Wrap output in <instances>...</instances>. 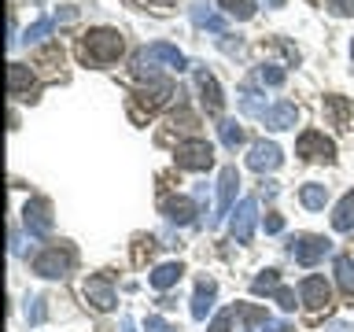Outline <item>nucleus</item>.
Segmentation results:
<instances>
[{
  "mask_svg": "<svg viewBox=\"0 0 354 332\" xmlns=\"http://www.w3.org/2000/svg\"><path fill=\"white\" fill-rule=\"evenodd\" d=\"M240 111H243V115H251V118H266L270 104H266V96L254 85H243L240 89Z\"/></svg>",
  "mask_w": 354,
  "mask_h": 332,
  "instance_id": "nucleus-20",
  "label": "nucleus"
},
{
  "mask_svg": "<svg viewBox=\"0 0 354 332\" xmlns=\"http://www.w3.org/2000/svg\"><path fill=\"white\" fill-rule=\"evenodd\" d=\"M328 251H332V240H325V237H295L288 243V255H292L299 266H314L317 259H325Z\"/></svg>",
  "mask_w": 354,
  "mask_h": 332,
  "instance_id": "nucleus-9",
  "label": "nucleus"
},
{
  "mask_svg": "<svg viewBox=\"0 0 354 332\" xmlns=\"http://www.w3.org/2000/svg\"><path fill=\"white\" fill-rule=\"evenodd\" d=\"M236 188H240L236 166H225V170H221V177H218V210H214V214H210V221H207L210 229H214L225 214H232V199H236Z\"/></svg>",
  "mask_w": 354,
  "mask_h": 332,
  "instance_id": "nucleus-8",
  "label": "nucleus"
},
{
  "mask_svg": "<svg viewBox=\"0 0 354 332\" xmlns=\"http://www.w3.org/2000/svg\"><path fill=\"white\" fill-rule=\"evenodd\" d=\"M254 225H259V199L248 196V199H240V207H236V210H232L229 232H232V240H236V243H251Z\"/></svg>",
  "mask_w": 354,
  "mask_h": 332,
  "instance_id": "nucleus-6",
  "label": "nucleus"
},
{
  "mask_svg": "<svg viewBox=\"0 0 354 332\" xmlns=\"http://www.w3.org/2000/svg\"><path fill=\"white\" fill-rule=\"evenodd\" d=\"M229 325H232V314H218L214 321H210L207 332H229Z\"/></svg>",
  "mask_w": 354,
  "mask_h": 332,
  "instance_id": "nucleus-36",
  "label": "nucleus"
},
{
  "mask_svg": "<svg viewBox=\"0 0 354 332\" xmlns=\"http://www.w3.org/2000/svg\"><path fill=\"white\" fill-rule=\"evenodd\" d=\"M44 303H48L44 295L26 299V321H30V325H41V321H44Z\"/></svg>",
  "mask_w": 354,
  "mask_h": 332,
  "instance_id": "nucleus-30",
  "label": "nucleus"
},
{
  "mask_svg": "<svg viewBox=\"0 0 354 332\" xmlns=\"http://www.w3.org/2000/svg\"><path fill=\"white\" fill-rule=\"evenodd\" d=\"M295 155H303V159H310V163H332L336 159V144H332L325 133L306 129L303 137L295 140Z\"/></svg>",
  "mask_w": 354,
  "mask_h": 332,
  "instance_id": "nucleus-7",
  "label": "nucleus"
},
{
  "mask_svg": "<svg viewBox=\"0 0 354 332\" xmlns=\"http://www.w3.org/2000/svg\"><path fill=\"white\" fill-rule=\"evenodd\" d=\"M144 332H177V325H170V321L159 317V314H148L144 317Z\"/></svg>",
  "mask_w": 354,
  "mask_h": 332,
  "instance_id": "nucleus-32",
  "label": "nucleus"
},
{
  "mask_svg": "<svg viewBox=\"0 0 354 332\" xmlns=\"http://www.w3.org/2000/svg\"><path fill=\"white\" fill-rule=\"evenodd\" d=\"M332 15H354V0H325Z\"/></svg>",
  "mask_w": 354,
  "mask_h": 332,
  "instance_id": "nucleus-34",
  "label": "nucleus"
},
{
  "mask_svg": "<svg viewBox=\"0 0 354 332\" xmlns=\"http://www.w3.org/2000/svg\"><path fill=\"white\" fill-rule=\"evenodd\" d=\"M221 11H225L229 19H236V22H248L254 19V0H218Z\"/></svg>",
  "mask_w": 354,
  "mask_h": 332,
  "instance_id": "nucleus-26",
  "label": "nucleus"
},
{
  "mask_svg": "<svg viewBox=\"0 0 354 332\" xmlns=\"http://www.w3.org/2000/svg\"><path fill=\"white\" fill-rule=\"evenodd\" d=\"M162 214H166V221H174V225H192V221H196V203H192V199H185V196L166 199Z\"/></svg>",
  "mask_w": 354,
  "mask_h": 332,
  "instance_id": "nucleus-15",
  "label": "nucleus"
},
{
  "mask_svg": "<svg viewBox=\"0 0 354 332\" xmlns=\"http://www.w3.org/2000/svg\"><path fill=\"white\" fill-rule=\"evenodd\" d=\"M273 299H277V306H281V310H295V299H299V295L292 292V288H284V284H281Z\"/></svg>",
  "mask_w": 354,
  "mask_h": 332,
  "instance_id": "nucleus-33",
  "label": "nucleus"
},
{
  "mask_svg": "<svg viewBox=\"0 0 354 332\" xmlns=\"http://www.w3.org/2000/svg\"><path fill=\"white\" fill-rule=\"evenodd\" d=\"M218 48H221V52H229V55H236V52H243V41H240V37H236V41H229V33H221Z\"/></svg>",
  "mask_w": 354,
  "mask_h": 332,
  "instance_id": "nucleus-35",
  "label": "nucleus"
},
{
  "mask_svg": "<svg viewBox=\"0 0 354 332\" xmlns=\"http://www.w3.org/2000/svg\"><path fill=\"white\" fill-rule=\"evenodd\" d=\"M351 63H354V41H351Z\"/></svg>",
  "mask_w": 354,
  "mask_h": 332,
  "instance_id": "nucleus-43",
  "label": "nucleus"
},
{
  "mask_svg": "<svg viewBox=\"0 0 354 332\" xmlns=\"http://www.w3.org/2000/svg\"><path fill=\"white\" fill-rule=\"evenodd\" d=\"M181 273H185L181 262H162V266H155V270H151L148 284L155 288V292H166V288H174L177 281H181Z\"/></svg>",
  "mask_w": 354,
  "mask_h": 332,
  "instance_id": "nucleus-19",
  "label": "nucleus"
},
{
  "mask_svg": "<svg viewBox=\"0 0 354 332\" xmlns=\"http://www.w3.org/2000/svg\"><path fill=\"white\" fill-rule=\"evenodd\" d=\"M277 288H281V273H277V270H262L251 281V292L254 295H277Z\"/></svg>",
  "mask_w": 354,
  "mask_h": 332,
  "instance_id": "nucleus-27",
  "label": "nucleus"
},
{
  "mask_svg": "<svg viewBox=\"0 0 354 332\" xmlns=\"http://www.w3.org/2000/svg\"><path fill=\"white\" fill-rule=\"evenodd\" d=\"M299 199H303L306 210H325V203H328V188L317 185V181H310V185L299 188Z\"/></svg>",
  "mask_w": 354,
  "mask_h": 332,
  "instance_id": "nucleus-24",
  "label": "nucleus"
},
{
  "mask_svg": "<svg viewBox=\"0 0 354 332\" xmlns=\"http://www.w3.org/2000/svg\"><path fill=\"white\" fill-rule=\"evenodd\" d=\"M122 332H137L133 329V317H122Z\"/></svg>",
  "mask_w": 354,
  "mask_h": 332,
  "instance_id": "nucleus-40",
  "label": "nucleus"
},
{
  "mask_svg": "<svg viewBox=\"0 0 354 332\" xmlns=\"http://www.w3.org/2000/svg\"><path fill=\"white\" fill-rule=\"evenodd\" d=\"M74 262H77L74 248L59 243V248H44L37 259L30 262V270L37 273V277H48V281H59V277H66V273L74 270Z\"/></svg>",
  "mask_w": 354,
  "mask_h": 332,
  "instance_id": "nucleus-3",
  "label": "nucleus"
},
{
  "mask_svg": "<svg viewBox=\"0 0 354 332\" xmlns=\"http://www.w3.org/2000/svg\"><path fill=\"white\" fill-rule=\"evenodd\" d=\"M281 163H284V151L277 148L273 140H259V144H251V151H248V166H251V170L266 174V170H277Z\"/></svg>",
  "mask_w": 354,
  "mask_h": 332,
  "instance_id": "nucleus-11",
  "label": "nucleus"
},
{
  "mask_svg": "<svg viewBox=\"0 0 354 332\" xmlns=\"http://www.w3.org/2000/svg\"><path fill=\"white\" fill-rule=\"evenodd\" d=\"M52 26H55L52 19H37L33 26H26V41H44L52 33Z\"/></svg>",
  "mask_w": 354,
  "mask_h": 332,
  "instance_id": "nucleus-31",
  "label": "nucleus"
},
{
  "mask_svg": "<svg viewBox=\"0 0 354 332\" xmlns=\"http://www.w3.org/2000/svg\"><path fill=\"white\" fill-rule=\"evenodd\" d=\"M325 115L332 118V126L347 129V122H351V115H354V107H351V100H347V96H325Z\"/></svg>",
  "mask_w": 354,
  "mask_h": 332,
  "instance_id": "nucleus-22",
  "label": "nucleus"
},
{
  "mask_svg": "<svg viewBox=\"0 0 354 332\" xmlns=\"http://www.w3.org/2000/svg\"><path fill=\"white\" fill-rule=\"evenodd\" d=\"M266 129H292L299 122V107L288 104V100H281V104H273L270 111H266Z\"/></svg>",
  "mask_w": 354,
  "mask_h": 332,
  "instance_id": "nucleus-14",
  "label": "nucleus"
},
{
  "mask_svg": "<svg viewBox=\"0 0 354 332\" xmlns=\"http://www.w3.org/2000/svg\"><path fill=\"white\" fill-rule=\"evenodd\" d=\"M22 225L33 240H48L52 237V203L48 199H30L22 207Z\"/></svg>",
  "mask_w": 354,
  "mask_h": 332,
  "instance_id": "nucleus-5",
  "label": "nucleus"
},
{
  "mask_svg": "<svg viewBox=\"0 0 354 332\" xmlns=\"http://www.w3.org/2000/svg\"><path fill=\"white\" fill-rule=\"evenodd\" d=\"M336 281L343 288V295L354 299V255H336Z\"/></svg>",
  "mask_w": 354,
  "mask_h": 332,
  "instance_id": "nucleus-23",
  "label": "nucleus"
},
{
  "mask_svg": "<svg viewBox=\"0 0 354 332\" xmlns=\"http://www.w3.org/2000/svg\"><path fill=\"white\" fill-rule=\"evenodd\" d=\"M266 8H284V0H266Z\"/></svg>",
  "mask_w": 354,
  "mask_h": 332,
  "instance_id": "nucleus-42",
  "label": "nucleus"
},
{
  "mask_svg": "<svg viewBox=\"0 0 354 332\" xmlns=\"http://www.w3.org/2000/svg\"><path fill=\"white\" fill-rule=\"evenodd\" d=\"M82 292H85V299H88L96 310H115V303H118V299H115V288H111L107 277H88Z\"/></svg>",
  "mask_w": 354,
  "mask_h": 332,
  "instance_id": "nucleus-12",
  "label": "nucleus"
},
{
  "mask_svg": "<svg viewBox=\"0 0 354 332\" xmlns=\"http://www.w3.org/2000/svg\"><path fill=\"white\" fill-rule=\"evenodd\" d=\"M218 133H221V144H225L229 151H236L240 144H243V129H240L236 118H221L218 122Z\"/></svg>",
  "mask_w": 354,
  "mask_h": 332,
  "instance_id": "nucleus-25",
  "label": "nucleus"
},
{
  "mask_svg": "<svg viewBox=\"0 0 354 332\" xmlns=\"http://www.w3.org/2000/svg\"><path fill=\"white\" fill-rule=\"evenodd\" d=\"M214 299H218V284L203 277V281L196 284V295H192V317L196 321H207V314L214 310Z\"/></svg>",
  "mask_w": 354,
  "mask_h": 332,
  "instance_id": "nucleus-13",
  "label": "nucleus"
},
{
  "mask_svg": "<svg viewBox=\"0 0 354 332\" xmlns=\"http://www.w3.org/2000/svg\"><path fill=\"white\" fill-rule=\"evenodd\" d=\"M284 229V218L281 214H270V218H266V232H281Z\"/></svg>",
  "mask_w": 354,
  "mask_h": 332,
  "instance_id": "nucleus-37",
  "label": "nucleus"
},
{
  "mask_svg": "<svg viewBox=\"0 0 354 332\" xmlns=\"http://www.w3.org/2000/svg\"><path fill=\"white\" fill-rule=\"evenodd\" d=\"M196 82H199V93H203V104L210 115H221V107H225V96H221V89L214 82V74H207V71H199L196 74Z\"/></svg>",
  "mask_w": 354,
  "mask_h": 332,
  "instance_id": "nucleus-17",
  "label": "nucleus"
},
{
  "mask_svg": "<svg viewBox=\"0 0 354 332\" xmlns=\"http://www.w3.org/2000/svg\"><path fill=\"white\" fill-rule=\"evenodd\" d=\"M325 332H354V325H347V321H328Z\"/></svg>",
  "mask_w": 354,
  "mask_h": 332,
  "instance_id": "nucleus-39",
  "label": "nucleus"
},
{
  "mask_svg": "<svg viewBox=\"0 0 354 332\" xmlns=\"http://www.w3.org/2000/svg\"><path fill=\"white\" fill-rule=\"evenodd\" d=\"M122 48H126V41H122L118 30L96 26L77 41V59H82L85 66H111V63H118Z\"/></svg>",
  "mask_w": 354,
  "mask_h": 332,
  "instance_id": "nucleus-1",
  "label": "nucleus"
},
{
  "mask_svg": "<svg viewBox=\"0 0 354 332\" xmlns=\"http://www.w3.org/2000/svg\"><path fill=\"white\" fill-rule=\"evenodd\" d=\"M262 332H288V321H266V325H262Z\"/></svg>",
  "mask_w": 354,
  "mask_h": 332,
  "instance_id": "nucleus-38",
  "label": "nucleus"
},
{
  "mask_svg": "<svg viewBox=\"0 0 354 332\" xmlns=\"http://www.w3.org/2000/svg\"><path fill=\"white\" fill-rule=\"evenodd\" d=\"M284 77H288V74H284L277 63H266V66H259V82H262V85H270V89L284 85Z\"/></svg>",
  "mask_w": 354,
  "mask_h": 332,
  "instance_id": "nucleus-29",
  "label": "nucleus"
},
{
  "mask_svg": "<svg viewBox=\"0 0 354 332\" xmlns=\"http://www.w3.org/2000/svg\"><path fill=\"white\" fill-rule=\"evenodd\" d=\"M243 332H251V329H243Z\"/></svg>",
  "mask_w": 354,
  "mask_h": 332,
  "instance_id": "nucleus-44",
  "label": "nucleus"
},
{
  "mask_svg": "<svg viewBox=\"0 0 354 332\" xmlns=\"http://www.w3.org/2000/svg\"><path fill=\"white\" fill-rule=\"evenodd\" d=\"M174 159H177V166H181V170H210V166H214V148H210L207 140L192 137V140H181V144H177Z\"/></svg>",
  "mask_w": 354,
  "mask_h": 332,
  "instance_id": "nucleus-4",
  "label": "nucleus"
},
{
  "mask_svg": "<svg viewBox=\"0 0 354 332\" xmlns=\"http://www.w3.org/2000/svg\"><path fill=\"white\" fill-rule=\"evenodd\" d=\"M232 317H240L243 325H266V321H270V314H266L262 306H236Z\"/></svg>",
  "mask_w": 354,
  "mask_h": 332,
  "instance_id": "nucleus-28",
  "label": "nucleus"
},
{
  "mask_svg": "<svg viewBox=\"0 0 354 332\" xmlns=\"http://www.w3.org/2000/svg\"><path fill=\"white\" fill-rule=\"evenodd\" d=\"M148 4H151V8H170L174 0H148Z\"/></svg>",
  "mask_w": 354,
  "mask_h": 332,
  "instance_id": "nucleus-41",
  "label": "nucleus"
},
{
  "mask_svg": "<svg viewBox=\"0 0 354 332\" xmlns=\"http://www.w3.org/2000/svg\"><path fill=\"white\" fill-rule=\"evenodd\" d=\"M33 85H37V77H33V71L26 63H11L8 66V93L11 96H26Z\"/></svg>",
  "mask_w": 354,
  "mask_h": 332,
  "instance_id": "nucleus-16",
  "label": "nucleus"
},
{
  "mask_svg": "<svg viewBox=\"0 0 354 332\" xmlns=\"http://www.w3.org/2000/svg\"><path fill=\"white\" fill-rule=\"evenodd\" d=\"M155 63H166L170 71H188V59L185 52L177 48V44H166V41H155L148 44V48H140L137 55H133V74L137 77H155Z\"/></svg>",
  "mask_w": 354,
  "mask_h": 332,
  "instance_id": "nucleus-2",
  "label": "nucleus"
},
{
  "mask_svg": "<svg viewBox=\"0 0 354 332\" xmlns=\"http://www.w3.org/2000/svg\"><path fill=\"white\" fill-rule=\"evenodd\" d=\"M299 303L306 310H325L332 306V288L325 277H303V284H299Z\"/></svg>",
  "mask_w": 354,
  "mask_h": 332,
  "instance_id": "nucleus-10",
  "label": "nucleus"
},
{
  "mask_svg": "<svg viewBox=\"0 0 354 332\" xmlns=\"http://www.w3.org/2000/svg\"><path fill=\"white\" fill-rule=\"evenodd\" d=\"M332 229L336 232H351L354 229V188L336 203V210H332Z\"/></svg>",
  "mask_w": 354,
  "mask_h": 332,
  "instance_id": "nucleus-21",
  "label": "nucleus"
},
{
  "mask_svg": "<svg viewBox=\"0 0 354 332\" xmlns=\"http://www.w3.org/2000/svg\"><path fill=\"white\" fill-rule=\"evenodd\" d=\"M192 22L196 26H207L210 33H225V19L214 15V8H210V0H192Z\"/></svg>",
  "mask_w": 354,
  "mask_h": 332,
  "instance_id": "nucleus-18",
  "label": "nucleus"
}]
</instances>
